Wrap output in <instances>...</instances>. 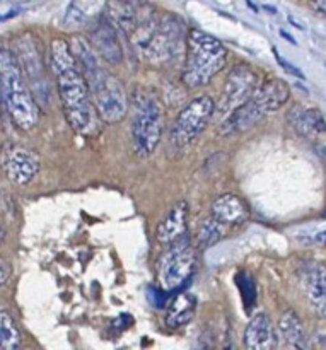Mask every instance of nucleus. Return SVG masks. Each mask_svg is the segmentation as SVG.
<instances>
[{"mask_svg":"<svg viewBox=\"0 0 326 350\" xmlns=\"http://www.w3.org/2000/svg\"><path fill=\"white\" fill-rule=\"evenodd\" d=\"M163 132V109L159 103L150 96H144L137 101L132 118V137L135 152L147 157L159 146Z\"/></svg>","mask_w":326,"mask_h":350,"instance_id":"7","label":"nucleus"},{"mask_svg":"<svg viewBox=\"0 0 326 350\" xmlns=\"http://www.w3.org/2000/svg\"><path fill=\"white\" fill-rule=\"evenodd\" d=\"M50 58L67 122L81 135H94L99 132L101 116L92 101L87 81L75 62L70 43L62 38L51 41Z\"/></svg>","mask_w":326,"mask_h":350,"instance_id":"1","label":"nucleus"},{"mask_svg":"<svg viewBox=\"0 0 326 350\" xmlns=\"http://www.w3.org/2000/svg\"><path fill=\"white\" fill-rule=\"evenodd\" d=\"M0 84H2V101L10 120L27 132L40 120V108L33 92L24 82L23 68L12 50L3 48L0 55Z\"/></svg>","mask_w":326,"mask_h":350,"instance_id":"2","label":"nucleus"},{"mask_svg":"<svg viewBox=\"0 0 326 350\" xmlns=\"http://www.w3.org/2000/svg\"><path fill=\"white\" fill-rule=\"evenodd\" d=\"M224 229L226 226L221 224L217 219L210 217L204 222V224L198 228L197 236H195V241L200 250H207L210 246H214L215 243L221 241L224 238Z\"/></svg>","mask_w":326,"mask_h":350,"instance_id":"22","label":"nucleus"},{"mask_svg":"<svg viewBox=\"0 0 326 350\" xmlns=\"http://www.w3.org/2000/svg\"><path fill=\"white\" fill-rule=\"evenodd\" d=\"M16 57L19 60L21 68H23L24 77L29 81L33 91L38 94L46 96V82H44L43 74V62H41V55L38 51L36 41L33 40L31 34H23L16 40Z\"/></svg>","mask_w":326,"mask_h":350,"instance_id":"11","label":"nucleus"},{"mask_svg":"<svg viewBox=\"0 0 326 350\" xmlns=\"http://www.w3.org/2000/svg\"><path fill=\"white\" fill-rule=\"evenodd\" d=\"M187 217H188V204L187 202H180L174 205L166 217L161 221L159 228H157L156 238L161 245H171V243L178 241L183 238L187 232Z\"/></svg>","mask_w":326,"mask_h":350,"instance_id":"17","label":"nucleus"},{"mask_svg":"<svg viewBox=\"0 0 326 350\" xmlns=\"http://www.w3.org/2000/svg\"><path fill=\"white\" fill-rule=\"evenodd\" d=\"M289 99V85L282 79H270L260 85L255 94L241 108L236 109L221 125L222 135L246 132L269 113L282 108Z\"/></svg>","mask_w":326,"mask_h":350,"instance_id":"4","label":"nucleus"},{"mask_svg":"<svg viewBox=\"0 0 326 350\" xmlns=\"http://www.w3.org/2000/svg\"><path fill=\"white\" fill-rule=\"evenodd\" d=\"M289 123L296 129L297 133L308 139H314L321 133H326V123L318 109L294 106L289 111Z\"/></svg>","mask_w":326,"mask_h":350,"instance_id":"18","label":"nucleus"},{"mask_svg":"<svg viewBox=\"0 0 326 350\" xmlns=\"http://www.w3.org/2000/svg\"><path fill=\"white\" fill-rule=\"evenodd\" d=\"M142 10V3L132 2V0H109L106 3V17L118 29V33L126 36V40L135 31Z\"/></svg>","mask_w":326,"mask_h":350,"instance_id":"14","label":"nucleus"},{"mask_svg":"<svg viewBox=\"0 0 326 350\" xmlns=\"http://www.w3.org/2000/svg\"><path fill=\"white\" fill-rule=\"evenodd\" d=\"M185 41V24L174 14H166L161 17L159 27L146 50L142 51L144 57L152 64H166L171 58L178 55L183 48Z\"/></svg>","mask_w":326,"mask_h":350,"instance_id":"10","label":"nucleus"},{"mask_svg":"<svg viewBox=\"0 0 326 350\" xmlns=\"http://www.w3.org/2000/svg\"><path fill=\"white\" fill-rule=\"evenodd\" d=\"M215 113L214 99L208 96L195 98L183 111L178 115L171 130V144L174 147H185L193 142L198 133L207 126L212 115Z\"/></svg>","mask_w":326,"mask_h":350,"instance_id":"9","label":"nucleus"},{"mask_svg":"<svg viewBox=\"0 0 326 350\" xmlns=\"http://www.w3.org/2000/svg\"><path fill=\"white\" fill-rule=\"evenodd\" d=\"M7 279H9V265L7 262H2V286L7 284Z\"/></svg>","mask_w":326,"mask_h":350,"instance_id":"28","label":"nucleus"},{"mask_svg":"<svg viewBox=\"0 0 326 350\" xmlns=\"http://www.w3.org/2000/svg\"><path fill=\"white\" fill-rule=\"evenodd\" d=\"M314 243H316V245H320V246H325V248H326V231L318 232V234L314 236Z\"/></svg>","mask_w":326,"mask_h":350,"instance_id":"27","label":"nucleus"},{"mask_svg":"<svg viewBox=\"0 0 326 350\" xmlns=\"http://www.w3.org/2000/svg\"><path fill=\"white\" fill-rule=\"evenodd\" d=\"M245 345L249 350H272L279 347V337L269 314H256L245 330Z\"/></svg>","mask_w":326,"mask_h":350,"instance_id":"15","label":"nucleus"},{"mask_svg":"<svg viewBox=\"0 0 326 350\" xmlns=\"http://www.w3.org/2000/svg\"><path fill=\"white\" fill-rule=\"evenodd\" d=\"M0 345L2 350H16L21 345V334L7 311L0 314Z\"/></svg>","mask_w":326,"mask_h":350,"instance_id":"23","label":"nucleus"},{"mask_svg":"<svg viewBox=\"0 0 326 350\" xmlns=\"http://www.w3.org/2000/svg\"><path fill=\"white\" fill-rule=\"evenodd\" d=\"M212 217L217 219L226 228L243 224L249 217V208L241 197L226 193L212 204Z\"/></svg>","mask_w":326,"mask_h":350,"instance_id":"16","label":"nucleus"},{"mask_svg":"<svg viewBox=\"0 0 326 350\" xmlns=\"http://www.w3.org/2000/svg\"><path fill=\"white\" fill-rule=\"evenodd\" d=\"M226 58L228 50L217 38L191 29L187 36V60L181 79L188 88H202L224 68Z\"/></svg>","mask_w":326,"mask_h":350,"instance_id":"3","label":"nucleus"},{"mask_svg":"<svg viewBox=\"0 0 326 350\" xmlns=\"http://www.w3.org/2000/svg\"><path fill=\"white\" fill-rule=\"evenodd\" d=\"M91 43L92 46L96 48V51H98L108 64H120V60H122L123 57V51L118 40V29L109 23L106 16L105 19L99 21L94 26V29L91 31Z\"/></svg>","mask_w":326,"mask_h":350,"instance_id":"13","label":"nucleus"},{"mask_svg":"<svg viewBox=\"0 0 326 350\" xmlns=\"http://www.w3.org/2000/svg\"><path fill=\"white\" fill-rule=\"evenodd\" d=\"M82 74L87 81L92 101H94L103 122H120L128 109V99H126V92L122 82L115 75L109 74L105 67H101V64L87 68Z\"/></svg>","mask_w":326,"mask_h":350,"instance_id":"5","label":"nucleus"},{"mask_svg":"<svg viewBox=\"0 0 326 350\" xmlns=\"http://www.w3.org/2000/svg\"><path fill=\"white\" fill-rule=\"evenodd\" d=\"M256 89H258V74L246 64L236 65L229 72L222 98L215 106V115L219 116L221 123H224L236 109L249 101Z\"/></svg>","mask_w":326,"mask_h":350,"instance_id":"8","label":"nucleus"},{"mask_svg":"<svg viewBox=\"0 0 326 350\" xmlns=\"http://www.w3.org/2000/svg\"><path fill=\"white\" fill-rule=\"evenodd\" d=\"M3 167L12 183L27 185L40 171V156L26 147H10L3 159Z\"/></svg>","mask_w":326,"mask_h":350,"instance_id":"12","label":"nucleus"},{"mask_svg":"<svg viewBox=\"0 0 326 350\" xmlns=\"http://www.w3.org/2000/svg\"><path fill=\"white\" fill-rule=\"evenodd\" d=\"M313 7L318 10V12L325 14L326 16V0H314Z\"/></svg>","mask_w":326,"mask_h":350,"instance_id":"26","label":"nucleus"},{"mask_svg":"<svg viewBox=\"0 0 326 350\" xmlns=\"http://www.w3.org/2000/svg\"><path fill=\"white\" fill-rule=\"evenodd\" d=\"M280 34H282V36H284V38H287V40H289V41H290V43H296V41H294V40H293V38H290V34H289V33H286V31H280Z\"/></svg>","mask_w":326,"mask_h":350,"instance_id":"29","label":"nucleus"},{"mask_svg":"<svg viewBox=\"0 0 326 350\" xmlns=\"http://www.w3.org/2000/svg\"><path fill=\"white\" fill-rule=\"evenodd\" d=\"M306 294L311 308L320 317H326V269L316 267L306 279Z\"/></svg>","mask_w":326,"mask_h":350,"instance_id":"21","label":"nucleus"},{"mask_svg":"<svg viewBox=\"0 0 326 350\" xmlns=\"http://www.w3.org/2000/svg\"><path fill=\"white\" fill-rule=\"evenodd\" d=\"M277 337H279V345L289 349H306V332H304L303 323H301L299 317L289 310L287 313L282 314L277 327Z\"/></svg>","mask_w":326,"mask_h":350,"instance_id":"19","label":"nucleus"},{"mask_svg":"<svg viewBox=\"0 0 326 350\" xmlns=\"http://www.w3.org/2000/svg\"><path fill=\"white\" fill-rule=\"evenodd\" d=\"M197 265V255L187 238L171 243L157 263V282L166 293L181 289L190 280Z\"/></svg>","mask_w":326,"mask_h":350,"instance_id":"6","label":"nucleus"},{"mask_svg":"<svg viewBox=\"0 0 326 350\" xmlns=\"http://www.w3.org/2000/svg\"><path fill=\"white\" fill-rule=\"evenodd\" d=\"M275 57H277V60H279V64L282 65V67L286 68L287 72H290V74H294V75H296V77H299V79H304V74H303V72H301L299 68H296V67H294L293 64H289V62L282 60V58L279 57V53H277V51H275Z\"/></svg>","mask_w":326,"mask_h":350,"instance_id":"25","label":"nucleus"},{"mask_svg":"<svg viewBox=\"0 0 326 350\" xmlns=\"http://www.w3.org/2000/svg\"><path fill=\"white\" fill-rule=\"evenodd\" d=\"M195 310H197V299L188 293L176 294L169 301L166 308V323L171 328H181L188 325L193 318Z\"/></svg>","mask_w":326,"mask_h":350,"instance_id":"20","label":"nucleus"},{"mask_svg":"<svg viewBox=\"0 0 326 350\" xmlns=\"http://www.w3.org/2000/svg\"><path fill=\"white\" fill-rule=\"evenodd\" d=\"M238 284H239V289H241L243 301H245L246 308H252L256 301L255 282H253V279L248 275V273L241 272L238 277Z\"/></svg>","mask_w":326,"mask_h":350,"instance_id":"24","label":"nucleus"}]
</instances>
